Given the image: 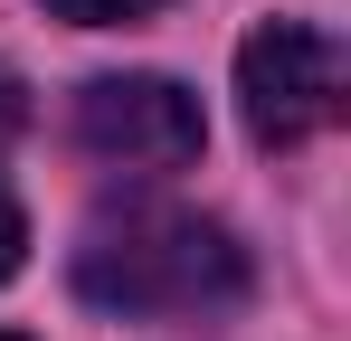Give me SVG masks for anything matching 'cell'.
<instances>
[{
	"label": "cell",
	"instance_id": "1",
	"mask_svg": "<svg viewBox=\"0 0 351 341\" xmlns=\"http://www.w3.org/2000/svg\"><path fill=\"white\" fill-rule=\"evenodd\" d=\"M76 294L123 323H190L247 294V247L199 209H105L76 237Z\"/></svg>",
	"mask_w": 351,
	"mask_h": 341
},
{
	"label": "cell",
	"instance_id": "2",
	"mask_svg": "<svg viewBox=\"0 0 351 341\" xmlns=\"http://www.w3.org/2000/svg\"><path fill=\"white\" fill-rule=\"evenodd\" d=\"M351 76H342V48L313 29V19H266L247 48H237V105H247V133L266 152H294L313 142L332 114H342Z\"/></svg>",
	"mask_w": 351,
	"mask_h": 341
},
{
	"label": "cell",
	"instance_id": "3",
	"mask_svg": "<svg viewBox=\"0 0 351 341\" xmlns=\"http://www.w3.org/2000/svg\"><path fill=\"white\" fill-rule=\"evenodd\" d=\"M76 142H86V162L152 180V170H190L199 162L209 123L190 105V86H171V76H95L76 95Z\"/></svg>",
	"mask_w": 351,
	"mask_h": 341
},
{
	"label": "cell",
	"instance_id": "4",
	"mask_svg": "<svg viewBox=\"0 0 351 341\" xmlns=\"http://www.w3.org/2000/svg\"><path fill=\"white\" fill-rule=\"evenodd\" d=\"M58 19H76V29H114V19H143V10H162V0H48Z\"/></svg>",
	"mask_w": 351,
	"mask_h": 341
},
{
	"label": "cell",
	"instance_id": "5",
	"mask_svg": "<svg viewBox=\"0 0 351 341\" xmlns=\"http://www.w3.org/2000/svg\"><path fill=\"white\" fill-rule=\"evenodd\" d=\"M29 256V218H19V199H10V180H0V275Z\"/></svg>",
	"mask_w": 351,
	"mask_h": 341
},
{
	"label": "cell",
	"instance_id": "6",
	"mask_svg": "<svg viewBox=\"0 0 351 341\" xmlns=\"http://www.w3.org/2000/svg\"><path fill=\"white\" fill-rule=\"evenodd\" d=\"M19 123H29V95H19V76H0V142H10Z\"/></svg>",
	"mask_w": 351,
	"mask_h": 341
},
{
	"label": "cell",
	"instance_id": "7",
	"mask_svg": "<svg viewBox=\"0 0 351 341\" xmlns=\"http://www.w3.org/2000/svg\"><path fill=\"white\" fill-rule=\"evenodd\" d=\"M0 341H19V332H0Z\"/></svg>",
	"mask_w": 351,
	"mask_h": 341
}]
</instances>
